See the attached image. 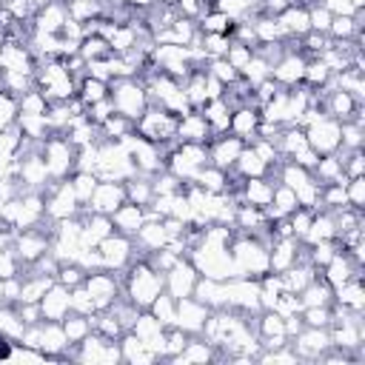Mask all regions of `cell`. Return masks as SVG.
Listing matches in <instances>:
<instances>
[{"label": "cell", "instance_id": "1", "mask_svg": "<svg viewBox=\"0 0 365 365\" xmlns=\"http://www.w3.org/2000/svg\"><path fill=\"white\" fill-rule=\"evenodd\" d=\"M120 285H123V297L134 302L140 311H145L165 291V277L148 259H131Z\"/></svg>", "mask_w": 365, "mask_h": 365}, {"label": "cell", "instance_id": "2", "mask_svg": "<svg viewBox=\"0 0 365 365\" xmlns=\"http://www.w3.org/2000/svg\"><path fill=\"white\" fill-rule=\"evenodd\" d=\"M231 262H234V277H254L259 279L268 274V245L251 234H240L231 240Z\"/></svg>", "mask_w": 365, "mask_h": 365}, {"label": "cell", "instance_id": "3", "mask_svg": "<svg viewBox=\"0 0 365 365\" xmlns=\"http://www.w3.org/2000/svg\"><path fill=\"white\" fill-rule=\"evenodd\" d=\"M108 100H111V106H114L117 114H123V117H128L134 123L148 108L145 83L140 77H120V80L108 83Z\"/></svg>", "mask_w": 365, "mask_h": 365}, {"label": "cell", "instance_id": "4", "mask_svg": "<svg viewBox=\"0 0 365 365\" xmlns=\"http://www.w3.org/2000/svg\"><path fill=\"white\" fill-rule=\"evenodd\" d=\"M40 154L46 160V168L51 174V180H66L74 171V160H77V145L63 134V131H51L43 145Z\"/></svg>", "mask_w": 365, "mask_h": 365}, {"label": "cell", "instance_id": "5", "mask_svg": "<svg viewBox=\"0 0 365 365\" xmlns=\"http://www.w3.org/2000/svg\"><path fill=\"white\" fill-rule=\"evenodd\" d=\"M177 120L171 111L160 108V106H148L143 111V117L134 123V131L151 143H160V145H177Z\"/></svg>", "mask_w": 365, "mask_h": 365}, {"label": "cell", "instance_id": "6", "mask_svg": "<svg viewBox=\"0 0 365 365\" xmlns=\"http://www.w3.org/2000/svg\"><path fill=\"white\" fill-rule=\"evenodd\" d=\"M97 254H100V262L106 271H125L128 262L134 259V240L120 234V231H111L97 245Z\"/></svg>", "mask_w": 365, "mask_h": 365}, {"label": "cell", "instance_id": "7", "mask_svg": "<svg viewBox=\"0 0 365 365\" xmlns=\"http://www.w3.org/2000/svg\"><path fill=\"white\" fill-rule=\"evenodd\" d=\"M77 214H80V202L74 197L71 180H54V185L46 191V217L57 222V220L77 217Z\"/></svg>", "mask_w": 365, "mask_h": 365}, {"label": "cell", "instance_id": "8", "mask_svg": "<svg viewBox=\"0 0 365 365\" xmlns=\"http://www.w3.org/2000/svg\"><path fill=\"white\" fill-rule=\"evenodd\" d=\"M305 131V140H308V145L322 157V154H334L336 148H339V131H342V123L339 120H334V117H328V114H322L317 123H311L308 128H302Z\"/></svg>", "mask_w": 365, "mask_h": 365}, {"label": "cell", "instance_id": "9", "mask_svg": "<svg viewBox=\"0 0 365 365\" xmlns=\"http://www.w3.org/2000/svg\"><path fill=\"white\" fill-rule=\"evenodd\" d=\"M83 285H86V291L91 294V299H94V308H97V311L111 308V305H114V299L123 294L120 279H117V277H111L106 268H100V271H88V274H86V279H83Z\"/></svg>", "mask_w": 365, "mask_h": 365}, {"label": "cell", "instance_id": "10", "mask_svg": "<svg viewBox=\"0 0 365 365\" xmlns=\"http://www.w3.org/2000/svg\"><path fill=\"white\" fill-rule=\"evenodd\" d=\"M163 277H165V294H171L174 299H182V297H191L194 294V285L200 279V271L194 268V262L188 257H180Z\"/></svg>", "mask_w": 365, "mask_h": 365}, {"label": "cell", "instance_id": "11", "mask_svg": "<svg viewBox=\"0 0 365 365\" xmlns=\"http://www.w3.org/2000/svg\"><path fill=\"white\" fill-rule=\"evenodd\" d=\"M288 348L297 354V359H319L331 348L328 328H311V325H305L299 334L291 336Z\"/></svg>", "mask_w": 365, "mask_h": 365}, {"label": "cell", "instance_id": "12", "mask_svg": "<svg viewBox=\"0 0 365 365\" xmlns=\"http://www.w3.org/2000/svg\"><path fill=\"white\" fill-rule=\"evenodd\" d=\"M125 202V185L123 182H114V180H97L94 191H91V200L80 208V211H94V214H108L114 208H120Z\"/></svg>", "mask_w": 365, "mask_h": 365}, {"label": "cell", "instance_id": "13", "mask_svg": "<svg viewBox=\"0 0 365 365\" xmlns=\"http://www.w3.org/2000/svg\"><path fill=\"white\" fill-rule=\"evenodd\" d=\"M128 331H131L145 348H151L157 356H165V325H163L151 311H140Z\"/></svg>", "mask_w": 365, "mask_h": 365}, {"label": "cell", "instance_id": "14", "mask_svg": "<svg viewBox=\"0 0 365 365\" xmlns=\"http://www.w3.org/2000/svg\"><path fill=\"white\" fill-rule=\"evenodd\" d=\"M205 145H208V163L222 168V171H231L237 157H240V151L245 148V140H240V137L225 131V134H214Z\"/></svg>", "mask_w": 365, "mask_h": 365}, {"label": "cell", "instance_id": "15", "mask_svg": "<svg viewBox=\"0 0 365 365\" xmlns=\"http://www.w3.org/2000/svg\"><path fill=\"white\" fill-rule=\"evenodd\" d=\"M305 54L302 51H285L274 66H271V80L282 88L299 86L302 83V71H305Z\"/></svg>", "mask_w": 365, "mask_h": 365}, {"label": "cell", "instance_id": "16", "mask_svg": "<svg viewBox=\"0 0 365 365\" xmlns=\"http://www.w3.org/2000/svg\"><path fill=\"white\" fill-rule=\"evenodd\" d=\"M208 314H211L208 305H202V302L194 299V297H182V299H177V322H174V325L191 336V334H200V331H202Z\"/></svg>", "mask_w": 365, "mask_h": 365}, {"label": "cell", "instance_id": "17", "mask_svg": "<svg viewBox=\"0 0 365 365\" xmlns=\"http://www.w3.org/2000/svg\"><path fill=\"white\" fill-rule=\"evenodd\" d=\"M0 68L3 71L34 74V57H31L29 46L26 43H17V40H3L0 43Z\"/></svg>", "mask_w": 365, "mask_h": 365}, {"label": "cell", "instance_id": "18", "mask_svg": "<svg viewBox=\"0 0 365 365\" xmlns=\"http://www.w3.org/2000/svg\"><path fill=\"white\" fill-rule=\"evenodd\" d=\"M68 311H71L68 288H66V285H60V282L54 279V282H51V288L40 297V314H43V319H48V322H63Z\"/></svg>", "mask_w": 365, "mask_h": 365}, {"label": "cell", "instance_id": "19", "mask_svg": "<svg viewBox=\"0 0 365 365\" xmlns=\"http://www.w3.org/2000/svg\"><path fill=\"white\" fill-rule=\"evenodd\" d=\"M277 23L282 29L285 37H305L311 31V23H308V6L305 3H291L285 6L279 14H277Z\"/></svg>", "mask_w": 365, "mask_h": 365}, {"label": "cell", "instance_id": "20", "mask_svg": "<svg viewBox=\"0 0 365 365\" xmlns=\"http://www.w3.org/2000/svg\"><path fill=\"white\" fill-rule=\"evenodd\" d=\"M211 137V125L200 111H188L177 120V143H208Z\"/></svg>", "mask_w": 365, "mask_h": 365}, {"label": "cell", "instance_id": "21", "mask_svg": "<svg viewBox=\"0 0 365 365\" xmlns=\"http://www.w3.org/2000/svg\"><path fill=\"white\" fill-rule=\"evenodd\" d=\"M257 125H259V108L257 106H240L231 111V120H228V134L251 143L257 137Z\"/></svg>", "mask_w": 365, "mask_h": 365}, {"label": "cell", "instance_id": "22", "mask_svg": "<svg viewBox=\"0 0 365 365\" xmlns=\"http://www.w3.org/2000/svg\"><path fill=\"white\" fill-rule=\"evenodd\" d=\"M66 20H68V9H66V3H60V0H51L48 6H43V9H37V14H34V31H46V34H60V29L66 26Z\"/></svg>", "mask_w": 365, "mask_h": 365}, {"label": "cell", "instance_id": "23", "mask_svg": "<svg viewBox=\"0 0 365 365\" xmlns=\"http://www.w3.org/2000/svg\"><path fill=\"white\" fill-rule=\"evenodd\" d=\"M111 222H114V231H120L125 237H134L137 228L145 222V208L134 205V202H123L120 208L111 211Z\"/></svg>", "mask_w": 365, "mask_h": 365}, {"label": "cell", "instance_id": "24", "mask_svg": "<svg viewBox=\"0 0 365 365\" xmlns=\"http://www.w3.org/2000/svg\"><path fill=\"white\" fill-rule=\"evenodd\" d=\"M194 299H200L202 305H208L211 311L225 308V279H211V277H200L194 285Z\"/></svg>", "mask_w": 365, "mask_h": 365}, {"label": "cell", "instance_id": "25", "mask_svg": "<svg viewBox=\"0 0 365 365\" xmlns=\"http://www.w3.org/2000/svg\"><path fill=\"white\" fill-rule=\"evenodd\" d=\"M66 348H68V339H66L63 325L43 319V322H40V351H43L46 356H63Z\"/></svg>", "mask_w": 365, "mask_h": 365}, {"label": "cell", "instance_id": "26", "mask_svg": "<svg viewBox=\"0 0 365 365\" xmlns=\"http://www.w3.org/2000/svg\"><path fill=\"white\" fill-rule=\"evenodd\" d=\"M200 114L205 117V123L211 125V134H225L228 131V120H231V106L222 100V97H214V100H205Z\"/></svg>", "mask_w": 365, "mask_h": 365}, {"label": "cell", "instance_id": "27", "mask_svg": "<svg viewBox=\"0 0 365 365\" xmlns=\"http://www.w3.org/2000/svg\"><path fill=\"white\" fill-rule=\"evenodd\" d=\"M240 194H242V202H248V205H257V208H265V205L271 202V194H274V182H268L265 177H248V180H242V188H240Z\"/></svg>", "mask_w": 365, "mask_h": 365}, {"label": "cell", "instance_id": "28", "mask_svg": "<svg viewBox=\"0 0 365 365\" xmlns=\"http://www.w3.org/2000/svg\"><path fill=\"white\" fill-rule=\"evenodd\" d=\"M240 180H248V177H265L271 168L257 157V151L245 143V148L240 151V157H237V163H234V168H231Z\"/></svg>", "mask_w": 365, "mask_h": 365}, {"label": "cell", "instance_id": "29", "mask_svg": "<svg viewBox=\"0 0 365 365\" xmlns=\"http://www.w3.org/2000/svg\"><path fill=\"white\" fill-rule=\"evenodd\" d=\"M334 302L342 305V308L362 311V308H365V291H362L359 277H351L348 282H342L339 288H334Z\"/></svg>", "mask_w": 365, "mask_h": 365}, {"label": "cell", "instance_id": "30", "mask_svg": "<svg viewBox=\"0 0 365 365\" xmlns=\"http://www.w3.org/2000/svg\"><path fill=\"white\" fill-rule=\"evenodd\" d=\"M120 351H123V359H125V362H134V365H148V362L157 359V354H154L151 348H145L131 331H125V334L120 336Z\"/></svg>", "mask_w": 365, "mask_h": 365}, {"label": "cell", "instance_id": "31", "mask_svg": "<svg viewBox=\"0 0 365 365\" xmlns=\"http://www.w3.org/2000/svg\"><path fill=\"white\" fill-rule=\"evenodd\" d=\"M311 174L325 185V182H348L345 171H342V160L336 154H322L317 160V165L311 168Z\"/></svg>", "mask_w": 365, "mask_h": 365}, {"label": "cell", "instance_id": "32", "mask_svg": "<svg viewBox=\"0 0 365 365\" xmlns=\"http://www.w3.org/2000/svg\"><path fill=\"white\" fill-rule=\"evenodd\" d=\"M251 29H254V37H257V46L259 43H279V40H285V34H282V29H279V23H277V14H257L254 20H251Z\"/></svg>", "mask_w": 365, "mask_h": 365}, {"label": "cell", "instance_id": "33", "mask_svg": "<svg viewBox=\"0 0 365 365\" xmlns=\"http://www.w3.org/2000/svg\"><path fill=\"white\" fill-rule=\"evenodd\" d=\"M299 299H302V308H305V305H331V302H334V288H331L322 277H314V279L299 291Z\"/></svg>", "mask_w": 365, "mask_h": 365}, {"label": "cell", "instance_id": "34", "mask_svg": "<svg viewBox=\"0 0 365 365\" xmlns=\"http://www.w3.org/2000/svg\"><path fill=\"white\" fill-rule=\"evenodd\" d=\"M208 359H214V345L205 339H188L185 348L177 356H171V362H180V365L182 362H208Z\"/></svg>", "mask_w": 365, "mask_h": 365}, {"label": "cell", "instance_id": "35", "mask_svg": "<svg viewBox=\"0 0 365 365\" xmlns=\"http://www.w3.org/2000/svg\"><path fill=\"white\" fill-rule=\"evenodd\" d=\"M60 325H63V331H66L68 345H77L80 339H86V336L91 334V319L83 317V314H74V311H68Z\"/></svg>", "mask_w": 365, "mask_h": 365}, {"label": "cell", "instance_id": "36", "mask_svg": "<svg viewBox=\"0 0 365 365\" xmlns=\"http://www.w3.org/2000/svg\"><path fill=\"white\" fill-rule=\"evenodd\" d=\"M77 97L83 100V106H91V103H97V100H106V97H108V83H103V80L86 74V77L77 83Z\"/></svg>", "mask_w": 365, "mask_h": 365}, {"label": "cell", "instance_id": "37", "mask_svg": "<svg viewBox=\"0 0 365 365\" xmlns=\"http://www.w3.org/2000/svg\"><path fill=\"white\" fill-rule=\"evenodd\" d=\"M231 26H234V20H228V17H225L222 11H217V9H208V11L197 20V29H200L202 34H228Z\"/></svg>", "mask_w": 365, "mask_h": 365}, {"label": "cell", "instance_id": "38", "mask_svg": "<svg viewBox=\"0 0 365 365\" xmlns=\"http://www.w3.org/2000/svg\"><path fill=\"white\" fill-rule=\"evenodd\" d=\"M145 311H151V314H154L165 328H171V325L177 322V299H174L171 294H165V291H163V294H160V297H157Z\"/></svg>", "mask_w": 365, "mask_h": 365}, {"label": "cell", "instance_id": "39", "mask_svg": "<svg viewBox=\"0 0 365 365\" xmlns=\"http://www.w3.org/2000/svg\"><path fill=\"white\" fill-rule=\"evenodd\" d=\"M134 131V120H128V117H123V114H111L103 125H100V137L103 140H120V137H125V134H131Z\"/></svg>", "mask_w": 365, "mask_h": 365}, {"label": "cell", "instance_id": "40", "mask_svg": "<svg viewBox=\"0 0 365 365\" xmlns=\"http://www.w3.org/2000/svg\"><path fill=\"white\" fill-rule=\"evenodd\" d=\"M111 54V48H108V43L100 37V34H86L83 40H80V57L88 63V60H100V57H108Z\"/></svg>", "mask_w": 365, "mask_h": 365}, {"label": "cell", "instance_id": "41", "mask_svg": "<svg viewBox=\"0 0 365 365\" xmlns=\"http://www.w3.org/2000/svg\"><path fill=\"white\" fill-rule=\"evenodd\" d=\"M71 180V188H74V197H77V202H80V208L91 200V191H94V185H97V174H88V171H74V177H68Z\"/></svg>", "mask_w": 365, "mask_h": 365}, {"label": "cell", "instance_id": "42", "mask_svg": "<svg viewBox=\"0 0 365 365\" xmlns=\"http://www.w3.org/2000/svg\"><path fill=\"white\" fill-rule=\"evenodd\" d=\"M208 74H214L222 86H231L234 80H240V71L225 60V57H208V66H205Z\"/></svg>", "mask_w": 365, "mask_h": 365}, {"label": "cell", "instance_id": "43", "mask_svg": "<svg viewBox=\"0 0 365 365\" xmlns=\"http://www.w3.org/2000/svg\"><path fill=\"white\" fill-rule=\"evenodd\" d=\"M17 106H20V114H46L48 111V100L37 91V88H29L17 97Z\"/></svg>", "mask_w": 365, "mask_h": 365}, {"label": "cell", "instance_id": "44", "mask_svg": "<svg viewBox=\"0 0 365 365\" xmlns=\"http://www.w3.org/2000/svg\"><path fill=\"white\" fill-rule=\"evenodd\" d=\"M68 302H71V311H74V314H83V317H91V314L97 311L91 294L86 291V285H74V288L68 291Z\"/></svg>", "mask_w": 365, "mask_h": 365}, {"label": "cell", "instance_id": "45", "mask_svg": "<svg viewBox=\"0 0 365 365\" xmlns=\"http://www.w3.org/2000/svg\"><path fill=\"white\" fill-rule=\"evenodd\" d=\"M299 317L311 328H328L331 325V305H305L299 311Z\"/></svg>", "mask_w": 365, "mask_h": 365}, {"label": "cell", "instance_id": "46", "mask_svg": "<svg viewBox=\"0 0 365 365\" xmlns=\"http://www.w3.org/2000/svg\"><path fill=\"white\" fill-rule=\"evenodd\" d=\"M54 279L71 291L74 285H83V279H86V271H83L77 262H60V268H57Z\"/></svg>", "mask_w": 365, "mask_h": 365}, {"label": "cell", "instance_id": "47", "mask_svg": "<svg viewBox=\"0 0 365 365\" xmlns=\"http://www.w3.org/2000/svg\"><path fill=\"white\" fill-rule=\"evenodd\" d=\"M17 114H20L17 97L0 88V131L9 128V125H14V123H17Z\"/></svg>", "mask_w": 365, "mask_h": 365}, {"label": "cell", "instance_id": "48", "mask_svg": "<svg viewBox=\"0 0 365 365\" xmlns=\"http://www.w3.org/2000/svg\"><path fill=\"white\" fill-rule=\"evenodd\" d=\"M308 6V23H311V31H319V34H328V29H331V11L325 9V6H319V3H305Z\"/></svg>", "mask_w": 365, "mask_h": 365}, {"label": "cell", "instance_id": "49", "mask_svg": "<svg viewBox=\"0 0 365 365\" xmlns=\"http://www.w3.org/2000/svg\"><path fill=\"white\" fill-rule=\"evenodd\" d=\"M0 6H3L17 23H31L34 14H37V9L31 6V0H3Z\"/></svg>", "mask_w": 365, "mask_h": 365}, {"label": "cell", "instance_id": "50", "mask_svg": "<svg viewBox=\"0 0 365 365\" xmlns=\"http://www.w3.org/2000/svg\"><path fill=\"white\" fill-rule=\"evenodd\" d=\"M231 46V34H202V51L208 57H225Z\"/></svg>", "mask_w": 365, "mask_h": 365}, {"label": "cell", "instance_id": "51", "mask_svg": "<svg viewBox=\"0 0 365 365\" xmlns=\"http://www.w3.org/2000/svg\"><path fill=\"white\" fill-rule=\"evenodd\" d=\"M274 311L285 319V317H291V314H299L302 311V299H299V294H294V291H282L279 297H277V302H274Z\"/></svg>", "mask_w": 365, "mask_h": 365}, {"label": "cell", "instance_id": "52", "mask_svg": "<svg viewBox=\"0 0 365 365\" xmlns=\"http://www.w3.org/2000/svg\"><path fill=\"white\" fill-rule=\"evenodd\" d=\"M177 14L180 17H188V20H200L208 9H211V0H177L174 3Z\"/></svg>", "mask_w": 365, "mask_h": 365}, {"label": "cell", "instance_id": "53", "mask_svg": "<svg viewBox=\"0 0 365 365\" xmlns=\"http://www.w3.org/2000/svg\"><path fill=\"white\" fill-rule=\"evenodd\" d=\"M251 54H254V48H251V46H242V43L231 40V46H228V51H225V60H228V63H231L237 71H242V68L248 66Z\"/></svg>", "mask_w": 365, "mask_h": 365}, {"label": "cell", "instance_id": "54", "mask_svg": "<svg viewBox=\"0 0 365 365\" xmlns=\"http://www.w3.org/2000/svg\"><path fill=\"white\" fill-rule=\"evenodd\" d=\"M345 194H348V205L362 211V205H365V177H351L345 182Z\"/></svg>", "mask_w": 365, "mask_h": 365}, {"label": "cell", "instance_id": "55", "mask_svg": "<svg viewBox=\"0 0 365 365\" xmlns=\"http://www.w3.org/2000/svg\"><path fill=\"white\" fill-rule=\"evenodd\" d=\"M111 114H114V106H111L108 97H106V100H97V103H91V106H86V117H88L94 125H103Z\"/></svg>", "mask_w": 365, "mask_h": 365}, {"label": "cell", "instance_id": "56", "mask_svg": "<svg viewBox=\"0 0 365 365\" xmlns=\"http://www.w3.org/2000/svg\"><path fill=\"white\" fill-rule=\"evenodd\" d=\"M6 277H20V259H17L14 248L0 254V279H6Z\"/></svg>", "mask_w": 365, "mask_h": 365}, {"label": "cell", "instance_id": "57", "mask_svg": "<svg viewBox=\"0 0 365 365\" xmlns=\"http://www.w3.org/2000/svg\"><path fill=\"white\" fill-rule=\"evenodd\" d=\"M288 160H291V163H297V165H302V168H308V171H311V168H314V165H317V160H319V154H317V151H314V148H311V145H305V148H299V151H297V154H291V157H288Z\"/></svg>", "mask_w": 365, "mask_h": 365}, {"label": "cell", "instance_id": "58", "mask_svg": "<svg viewBox=\"0 0 365 365\" xmlns=\"http://www.w3.org/2000/svg\"><path fill=\"white\" fill-rule=\"evenodd\" d=\"M319 6H325L331 14H354V3L351 0H317Z\"/></svg>", "mask_w": 365, "mask_h": 365}, {"label": "cell", "instance_id": "59", "mask_svg": "<svg viewBox=\"0 0 365 365\" xmlns=\"http://www.w3.org/2000/svg\"><path fill=\"white\" fill-rule=\"evenodd\" d=\"M128 6H131L137 14H145L148 9H154V6H157V0H128Z\"/></svg>", "mask_w": 365, "mask_h": 365}, {"label": "cell", "instance_id": "60", "mask_svg": "<svg viewBox=\"0 0 365 365\" xmlns=\"http://www.w3.org/2000/svg\"><path fill=\"white\" fill-rule=\"evenodd\" d=\"M48 3H51V0H31L34 9H43V6H48Z\"/></svg>", "mask_w": 365, "mask_h": 365}, {"label": "cell", "instance_id": "61", "mask_svg": "<svg viewBox=\"0 0 365 365\" xmlns=\"http://www.w3.org/2000/svg\"><path fill=\"white\" fill-rule=\"evenodd\" d=\"M157 3H163V6H174L177 0H157Z\"/></svg>", "mask_w": 365, "mask_h": 365}, {"label": "cell", "instance_id": "62", "mask_svg": "<svg viewBox=\"0 0 365 365\" xmlns=\"http://www.w3.org/2000/svg\"><path fill=\"white\" fill-rule=\"evenodd\" d=\"M60 3H66V0H60Z\"/></svg>", "mask_w": 365, "mask_h": 365}]
</instances>
